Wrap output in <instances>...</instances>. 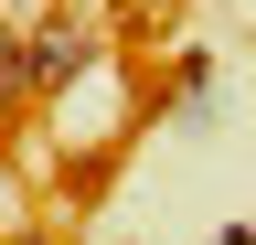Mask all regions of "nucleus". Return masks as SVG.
<instances>
[{
  "instance_id": "f257e3e1",
  "label": "nucleus",
  "mask_w": 256,
  "mask_h": 245,
  "mask_svg": "<svg viewBox=\"0 0 256 245\" xmlns=\"http://www.w3.org/2000/svg\"><path fill=\"white\" fill-rule=\"evenodd\" d=\"M86 32H75V21H43V32H32V43H11V96H64V85H75L86 75Z\"/></svg>"
}]
</instances>
